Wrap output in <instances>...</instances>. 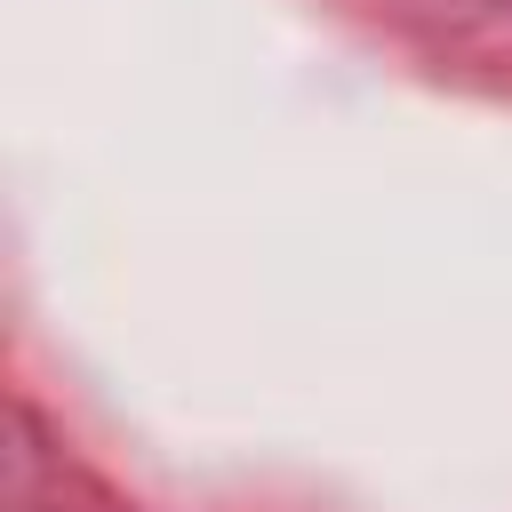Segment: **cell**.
<instances>
[]
</instances>
